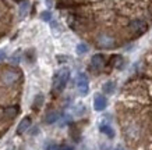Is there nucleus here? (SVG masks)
Returning <instances> with one entry per match:
<instances>
[{
    "instance_id": "9d476101",
    "label": "nucleus",
    "mask_w": 152,
    "mask_h": 150,
    "mask_svg": "<svg viewBox=\"0 0 152 150\" xmlns=\"http://www.w3.org/2000/svg\"><path fill=\"white\" fill-rule=\"evenodd\" d=\"M115 89H116V83L113 81L106 82L105 85H103V93L105 95H112L115 92Z\"/></svg>"
},
{
    "instance_id": "423d86ee",
    "label": "nucleus",
    "mask_w": 152,
    "mask_h": 150,
    "mask_svg": "<svg viewBox=\"0 0 152 150\" xmlns=\"http://www.w3.org/2000/svg\"><path fill=\"white\" fill-rule=\"evenodd\" d=\"M18 79V74L17 72H13V70H9V71H6L4 75H3V82H4L6 85H13L14 82Z\"/></svg>"
},
{
    "instance_id": "a211bd4d",
    "label": "nucleus",
    "mask_w": 152,
    "mask_h": 150,
    "mask_svg": "<svg viewBox=\"0 0 152 150\" xmlns=\"http://www.w3.org/2000/svg\"><path fill=\"white\" fill-rule=\"evenodd\" d=\"M7 59V53H6V50H0V61H4Z\"/></svg>"
},
{
    "instance_id": "9b49d317",
    "label": "nucleus",
    "mask_w": 152,
    "mask_h": 150,
    "mask_svg": "<svg viewBox=\"0 0 152 150\" xmlns=\"http://www.w3.org/2000/svg\"><path fill=\"white\" fill-rule=\"evenodd\" d=\"M112 61H113V65H115L116 68L121 70L124 67V59H123L121 56H113V57H112Z\"/></svg>"
},
{
    "instance_id": "6e6552de",
    "label": "nucleus",
    "mask_w": 152,
    "mask_h": 150,
    "mask_svg": "<svg viewBox=\"0 0 152 150\" xmlns=\"http://www.w3.org/2000/svg\"><path fill=\"white\" fill-rule=\"evenodd\" d=\"M99 129H101L102 133H105L107 138H110V139L115 138V131H113V128H112L110 125H107V124H102L101 127H99Z\"/></svg>"
},
{
    "instance_id": "f03ea898",
    "label": "nucleus",
    "mask_w": 152,
    "mask_h": 150,
    "mask_svg": "<svg viewBox=\"0 0 152 150\" xmlns=\"http://www.w3.org/2000/svg\"><path fill=\"white\" fill-rule=\"evenodd\" d=\"M95 45H96L98 49L112 50V49H115V47H117L119 43L116 41V38L109 35V33H99L95 38Z\"/></svg>"
},
{
    "instance_id": "dca6fc26",
    "label": "nucleus",
    "mask_w": 152,
    "mask_h": 150,
    "mask_svg": "<svg viewBox=\"0 0 152 150\" xmlns=\"http://www.w3.org/2000/svg\"><path fill=\"white\" fill-rule=\"evenodd\" d=\"M18 113V109L17 107H9V109H6V114L9 115V117H15Z\"/></svg>"
},
{
    "instance_id": "5701e85b",
    "label": "nucleus",
    "mask_w": 152,
    "mask_h": 150,
    "mask_svg": "<svg viewBox=\"0 0 152 150\" xmlns=\"http://www.w3.org/2000/svg\"><path fill=\"white\" fill-rule=\"evenodd\" d=\"M14 1H21V0H14Z\"/></svg>"
},
{
    "instance_id": "6ab92c4d",
    "label": "nucleus",
    "mask_w": 152,
    "mask_h": 150,
    "mask_svg": "<svg viewBox=\"0 0 152 150\" xmlns=\"http://www.w3.org/2000/svg\"><path fill=\"white\" fill-rule=\"evenodd\" d=\"M60 150H75L73 147V146H69V145H63V146H60Z\"/></svg>"
},
{
    "instance_id": "4468645a",
    "label": "nucleus",
    "mask_w": 152,
    "mask_h": 150,
    "mask_svg": "<svg viewBox=\"0 0 152 150\" xmlns=\"http://www.w3.org/2000/svg\"><path fill=\"white\" fill-rule=\"evenodd\" d=\"M28 9H29V3H28V1H24L23 4L20 6V17H21V18L27 15Z\"/></svg>"
},
{
    "instance_id": "412c9836",
    "label": "nucleus",
    "mask_w": 152,
    "mask_h": 150,
    "mask_svg": "<svg viewBox=\"0 0 152 150\" xmlns=\"http://www.w3.org/2000/svg\"><path fill=\"white\" fill-rule=\"evenodd\" d=\"M115 150H126V149L123 147V146H120V145H119V146H116V149H115Z\"/></svg>"
},
{
    "instance_id": "f3484780",
    "label": "nucleus",
    "mask_w": 152,
    "mask_h": 150,
    "mask_svg": "<svg viewBox=\"0 0 152 150\" xmlns=\"http://www.w3.org/2000/svg\"><path fill=\"white\" fill-rule=\"evenodd\" d=\"M45 150H60V146H57L56 143H48L45 145Z\"/></svg>"
},
{
    "instance_id": "aec40b11",
    "label": "nucleus",
    "mask_w": 152,
    "mask_h": 150,
    "mask_svg": "<svg viewBox=\"0 0 152 150\" xmlns=\"http://www.w3.org/2000/svg\"><path fill=\"white\" fill-rule=\"evenodd\" d=\"M77 109H78V110H77V114H78V115H81V114H84V111H85V110H84V109H85L84 106H78Z\"/></svg>"
},
{
    "instance_id": "4be33fe9",
    "label": "nucleus",
    "mask_w": 152,
    "mask_h": 150,
    "mask_svg": "<svg viewBox=\"0 0 152 150\" xmlns=\"http://www.w3.org/2000/svg\"><path fill=\"white\" fill-rule=\"evenodd\" d=\"M35 133H38V128H35V129H32V132H31V135H35Z\"/></svg>"
},
{
    "instance_id": "1a4fd4ad",
    "label": "nucleus",
    "mask_w": 152,
    "mask_h": 150,
    "mask_svg": "<svg viewBox=\"0 0 152 150\" xmlns=\"http://www.w3.org/2000/svg\"><path fill=\"white\" fill-rule=\"evenodd\" d=\"M59 120V113L57 111H49L45 117V122L46 124H55Z\"/></svg>"
},
{
    "instance_id": "2eb2a0df",
    "label": "nucleus",
    "mask_w": 152,
    "mask_h": 150,
    "mask_svg": "<svg viewBox=\"0 0 152 150\" xmlns=\"http://www.w3.org/2000/svg\"><path fill=\"white\" fill-rule=\"evenodd\" d=\"M41 20L42 21H46V22H50L52 21V13L50 11H42L41 13Z\"/></svg>"
},
{
    "instance_id": "ddd939ff",
    "label": "nucleus",
    "mask_w": 152,
    "mask_h": 150,
    "mask_svg": "<svg viewBox=\"0 0 152 150\" xmlns=\"http://www.w3.org/2000/svg\"><path fill=\"white\" fill-rule=\"evenodd\" d=\"M75 50H77V53H78V54H85V53H88V50H89V46H88L87 43L81 42V43L77 45Z\"/></svg>"
},
{
    "instance_id": "39448f33",
    "label": "nucleus",
    "mask_w": 152,
    "mask_h": 150,
    "mask_svg": "<svg viewBox=\"0 0 152 150\" xmlns=\"http://www.w3.org/2000/svg\"><path fill=\"white\" fill-rule=\"evenodd\" d=\"M106 107H107V99L105 97V95L96 93L94 97V109L96 111H103Z\"/></svg>"
},
{
    "instance_id": "f257e3e1",
    "label": "nucleus",
    "mask_w": 152,
    "mask_h": 150,
    "mask_svg": "<svg viewBox=\"0 0 152 150\" xmlns=\"http://www.w3.org/2000/svg\"><path fill=\"white\" fill-rule=\"evenodd\" d=\"M69 79H70L69 68H61L60 71H57V74L53 78V92L55 93H61V92L64 91Z\"/></svg>"
},
{
    "instance_id": "7ed1b4c3",
    "label": "nucleus",
    "mask_w": 152,
    "mask_h": 150,
    "mask_svg": "<svg viewBox=\"0 0 152 150\" xmlns=\"http://www.w3.org/2000/svg\"><path fill=\"white\" fill-rule=\"evenodd\" d=\"M77 89L81 96H87L89 92V81L85 74H78L77 77Z\"/></svg>"
},
{
    "instance_id": "f8f14e48",
    "label": "nucleus",
    "mask_w": 152,
    "mask_h": 150,
    "mask_svg": "<svg viewBox=\"0 0 152 150\" xmlns=\"http://www.w3.org/2000/svg\"><path fill=\"white\" fill-rule=\"evenodd\" d=\"M43 100H45V97H43V95H37L35 96V99H34V104H32V107H34V110H39L42 107V104H43Z\"/></svg>"
},
{
    "instance_id": "20e7f679",
    "label": "nucleus",
    "mask_w": 152,
    "mask_h": 150,
    "mask_svg": "<svg viewBox=\"0 0 152 150\" xmlns=\"http://www.w3.org/2000/svg\"><path fill=\"white\" fill-rule=\"evenodd\" d=\"M103 67H105V56L101 54V53L94 54L92 59H91V68H92L94 71L99 72Z\"/></svg>"
},
{
    "instance_id": "0eeeda50",
    "label": "nucleus",
    "mask_w": 152,
    "mask_h": 150,
    "mask_svg": "<svg viewBox=\"0 0 152 150\" xmlns=\"http://www.w3.org/2000/svg\"><path fill=\"white\" fill-rule=\"evenodd\" d=\"M29 127H31V117H24L17 127V135H23L25 131H28Z\"/></svg>"
}]
</instances>
